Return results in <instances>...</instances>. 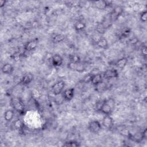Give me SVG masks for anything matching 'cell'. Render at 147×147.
Instances as JSON below:
<instances>
[{"instance_id": "obj_12", "label": "cell", "mask_w": 147, "mask_h": 147, "mask_svg": "<svg viewBox=\"0 0 147 147\" xmlns=\"http://www.w3.org/2000/svg\"><path fill=\"white\" fill-rule=\"evenodd\" d=\"M1 71L3 74L6 75H11L14 71V67L9 63H5L1 67Z\"/></svg>"}, {"instance_id": "obj_10", "label": "cell", "mask_w": 147, "mask_h": 147, "mask_svg": "<svg viewBox=\"0 0 147 147\" xmlns=\"http://www.w3.org/2000/svg\"><path fill=\"white\" fill-rule=\"evenodd\" d=\"M52 65L55 67H60L63 63V59L59 54H55L52 56L51 59Z\"/></svg>"}, {"instance_id": "obj_22", "label": "cell", "mask_w": 147, "mask_h": 147, "mask_svg": "<svg viewBox=\"0 0 147 147\" xmlns=\"http://www.w3.org/2000/svg\"><path fill=\"white\" fill-rule=\"evenodd\" d=\"M106 29L107 28L105 27V26L102 22H99L96 25V30L99 34H103L106 32Z\"/></svg>"}, {"instance_id": "obj_21", "label": "cell", "mask_w": 147, "mask_h": 147, "mask_svg": "<svg viewBox=\"0 0 147 147\" xmlns=\"http://www.w3.org/2000/svg\"><path fill=\"white\" fill-rule=\"evenodd\" d=\"M65 38V36L63 34H55L52 37V41L53 43L57 44L63 42Z\"/></svg>"}, {"instance_id": "obj_24", "label": "cell", "mask_w": 147, "mask_h": 147, "mask_svg": "<svg viewBox=\"0 0 147 147\" xmlns=\"http://www.w3.org/2000/svg\"><path fill=\"white\" fill-rule=\"evenodd\" d=\"M92 75H93V74L89 73L88 74L85 75L83 77V79L82 80V82H83V83H91Z\"/></svg>"}, {"instance_id": "obj_15", "label": "cell", "mask_w": 147, "mask_h": 147, "mask_svg": "<svg viewBox=\"0 0 147 147\" xmlns=\"http://www.w3.org/2000/svg\"><path fill=\"white\" fill-rule=\"evenodd\" d=\"M97 46L102 49H106L109 47V43L106 38L104 37H100L96 41Z\"/></svg>"}, {"instance_id": "obj_2", "label": "cell", "mask_w": 147, "mask_h": 147, "mask_svg": "<svg viewBox=\"0 0 147 147\" xmlns=\"http://www.w3.org/2000/svg\"><path fill=\"white\" fill-rule=\"evenodd\" d=\"M11 106L15 111L20 115H23L25 113V106L22 99L19 97H13L11 99Z\"/></svg>"}, {"instance_id": "obj_3", "label": "cell", "mask_w": 147, "mask_h": 147, "mask_svg": "<svg viewBox=\"0 0 147 147\" xmlns=\"http://www.w3.org/2000/svg\"><path fill=\"white\" fill-rule=\"evenodd\" d=\"M65 86V83L63 80H59L56 82L52 85L51 87V91L52 94L55 95H60L63 91Z\"/></svg>"}, {"instance_id": "obj_29", "label": "cell", "mask_w": 147, "mask_h": 147, "mask_svg": "<svg viewBox=\"0 0 147 147\" xmlns=\"http://www.w3.org/2000/svg\"><path fill=\"white\" fill-rule=\"evenodd\" d=\"M22 55V53L17 52V53H14V54L12 56V57H13V60H14V61H19V60H20V59H21Z\"/></svg>"}, {"instance_id": "obj_8", "label": "cell", "mask_w": 147, "mask_h": 147, "mask_svg": "<svg viewBox=\"0 0 147 147\" xmlns=\"http://www.w3.org/2000/svg\"><path fill=\"white\" fill-rule=\"evenodd\" d=\"M119 76L118 72L115 69H108L103 73V78L106 79H111L113 78H117Z\"/></svg>"}, {"instance_id": "obj_6", "label": "cell", "mask_w": 147, "mask_h": 147, "mask_svg": "<svg viewBox=\"0 0 147 147\" xmlns=\"http://www.w3.org/2000/svg\"><path fill=\"white\" fill-rule=\"evenodd\" d=\"M75 89L74 88H69L63 91L62 98L63 99L67 102L71 101L74 96Z\"/></svg>"}, {"instance_id": "obj_13", "label": "cell", "mask_w": 147, "mask_h": 147, "mask_svg": "<svg viewBox=\"0 0 147 147\" xmlns=\"http://www.w3.org/2000/svg\"><path fill=\"white\" fill-rule=\"evenodd\" d=\"M33 80V75L30 73L25 74L21 78L20 83L23 85L29 84Z\"/></svg>"}, {"instance_id": "obj_16", "label": "cell", "mask_w": 147, "mask_h": 147, "mask_svg": "<svg viewBox=\"0 0 147 147\" xmlns=\"http://www.w3.org/2000/svg\"><path fill=\"white\" fill-rule=\"evenodd\" d=\"M14 115V109H7L4 113L3 118L6 122H10L13 119Z\"/></svg>"}, {"instance_id": "obj_7", "label": "cell", "mask_w": 147, "mask_h": 147, "mask_svg": "<svg viewBox=\"0 0 147 147\" xmlns=\"http://www.w3.org/2000/svg\"><path fill=\"white\" fill-rule=\"evenodd\" d=\"M38 45V40L37 38L29 41L24 45V50L25 52H31L36 49Z\"/></svg>"}, {"instance_id": "obj_20", "label": "cell", "mask_w": 147, "mask_h": 147, "mask_svg": "<svg viewBox=\"0 0 147 147\" xmlns=\"http://www.w3.org/2000/svg\"><path fill=\"white\" fill-rule=\"evenodd\" d=\"M86 25L85 22L81 20L77 21L74 24L75 30L77 32H81L83 30L86 28Z\"/></svg>"}, {"instance_id": "obj_17", "label": "cell", "mask_w": 147, "mask_h": 147, "mask_svg": "<svg viewBox=\"0 0 147 147\" xmlns=\"http://www.w3.org/2000/svg\"><path fill=\"white\" fill-rule=\"evenodd\" d=\"M127 62H128L127 58L125 57H122V58L118 59L115 62V65L118 68H119L121 69H123L126 67V65H127Z\"/></svg>"}, {"instance_id": "obj_5", "label": "cell", "mask_w": 147, "mask_h": 147, "mask_svg": "<svg viewBox=\"0 0 147 147\" xmlns=\"http://www.w3.org/2000/svg\"><path fill=\"white\" fill-rule=\"evenodd\" d=\"M88 129L90 132L94 134H98L101 130L102 125L98 121L92 120L89 122Z\"/></svg>"}, {"instance_id": "obj_18", "label": "cell", "mask_w": 147, "mask_h": 147, "mask_svg": "<svg viewBox=\"0 0 147 147\" xmlns=\"http://www.w3.org/2000/svg\"><path fill=\"white\" fill-rule=\"evenodd\" d=\"M102 75L100 73H97V74H93L91 83H92V85L95 86L97 84L99 83L100 82L103 81V78H102Z\"/></svg>"}, {"instance_id": "obj_31", "label": "cell", "mask_w": 147, "mask_h": 147, "mask_svg": "<svg viewBox=\"0 0 147 147\" xmlns=\"http://www.w3.org/2000/svg\"><path fill=\"white\" fill-rule=\"evenodd\" d=\"M130 42L133 44V45H134L136 44H137L138 42V40L137 38H132L130 40Z\"/></svg>"}, {"instance_id": "obj_1", "label": "cell", "mask_w": 147, "mask_h": 147, "mask_svg": "<svg viewBox=\"0 0 147 147\" xmlns=\"http://www.w3.org/2000/svg\"><path fill=\"white\" fill-rule=\"evenodd\" d=\"M115 107V100L113 98H109L103 100L100 111L104 115H111Z\"/></svg>"}, {"instance_id": "obj_25", "label": "cell", "mask_w": 147, "mask_h": 147, "mask_svg": "<svg viewBox=\"0 0 147 147\" xmlns=\"http://www.w3.org/2000/svg\"><path fill=\"white\" fill-rule=\"evenodd\" d=\"M69 60L71 62H74V63H79L81 62V60L80 57L77 55H72L69 56Z\"/></svg>"}, {"instance_id": "obj_4", "label": "cell", "mask_w": 147, "mask_h": 147, "mask_svg": "<svg viewBox=\"0 0 147 147\" xmlns=\"http://www.w3.org/2000/svg\"><path fill=\"white\" fill-rule=\"evenodd\" d=\"M67 67L71 71L78 72H83L86 70V66L83 63H82V61L79 63L69 61L67 64Z\"/></svg>"}, {"instance_id": "obj_19", "label": "cell", "mask_w": 147, "mask_h": 147, "mask_svg": "<svg viewBox=\"0 0 147 147\" xmlns=\"http://www.w3.org/2000/svg\"><path fill=\"white\" fill-rule=\"evenodd\" d=\"M94 87H95V90L98 93H102L105 92L107 88V86L106 83H105L103 81L94 86Z\"/></svg>"}, {"instance_id": "obj_11", "label": "cell", "mask_w": 147, "mask_h": 147, "mask_svg": "<svg viewBox=\"0 0 147 147\" xmlns=\"http://www.w3.org/2000/svg\"><path fill=\"white\" fill-rule=\"evenodd\" d=\"M123 11V10L121 6H116L111 12L110 16V18L111 19V20H115L122 14Z\"/></svg>"}, {"instance_id": "obj_9", "label": "cell", "mask_w": 147, "mask_h": 147, "mask_svg": "<svg viewBox=\"0 0 147 147\" xmlns=\"http://www.w3.org/2000/svg\"><path fill=\"white\" fill-rule=\"evenodd\" d=\"M102 125L106 128L111 129L114 125L113 118L110 115H105L102 119Z\"/></svg>"}, {"instance_id": "obj_26", "label": "cell", "mask_w": 147, "mask_h": 147, "mask_svg": "<svg viewBox=\"0 0 147 147\" xmlns=\"http://www.w3.org/2000/svg\"><path fill=\"white\" fill-rule=\"evenodd\" d=\"M14 127L17 129H22L23 127V123L20 119L16 120L14 122Z\"/></svg>"}, {"instance_id": "obj_30", "label": "cell", "mask_w": 147, "mask_h": 147, "mask_svg": "<svg viewBox=\"0 0 147 147\" xmlns=\"http://www.w3.org/2000/svg\"><path fill=\"white\" fill-rule=\"evenodd\" d=\"M141 54L144 57H146V55H147V49H146V45H144L142 47L141 49Z\"/></svg>"}, {"instance_id": "obj_14", "label": "cell", "mask_w": 147, "mask_h": 147, "mask_svg": "<svg viewBox=\"0 0 147 147\" xmlns=\"http://www.w3.org/2000/svg\"><path fill=\"white\" fill-rule=\"evenodd\" d=\"M92 3L94 5V6L99 10H104L109 5L107 1L103 0L94 1Z\"/></svg>"}, {"instance_id": "obj_23", "label": "cell", "mask_w": 147, "mask_h": 147, "mask_svg": "<svg viewBox=\"0 0 147 147\" xmlns=\"http://www.w3.org/2000/svg\"><path fill=\"white\" fill-rule=\"evenodd\" d=\"M80 144L75 141H68L64 142L63 146H69V147H78L80 146Z\"/></svg>"}, {"instance_id": "obj_33", "label": "cell", "mask_w": 147, "mask_h": 147, "mask_svg": "<svg viewBox=\"0 0 147 147\" xmlns=\"http://www.w3.org/2000/svg\"><path fill=\"white\" fill-rule=\"evenodd\" d=\"M6 2V1H5V0H1V1H0V7H1V8L5 6Z\"/></svg>"}, {"instance_id": "obj_28", "label": "cell", "mask_w": 147, "mask_h": 147, "mask_svg": "<svg viewBox=\"0 0 147 147\" xmlns=\"http://www.w3.org/2000/svg\"><path fill=\"white\" fill-rule=\"evenodd\" d=\"M130 33H131V30L128 28H126L122 31L121 35L123 37H127L130 35Z\"/></svg>"}, {"instance_id": "obj_32", "label": "cell", "mask_w": 147, "mask_h": 147, "mask_svg": "<svg viewBox=\"0 0 147 147\" xmlns=\"http://www.w3.org/2000/svg\"><path fill=\"white\" fill-rule=\"evenodd\" d=\"M142 133V137H143V139H146V137H147V130L146 129H145L141 133Z\"/></svg>"}, {"instance_id": "obj_27", "label": "cell", "mask_w": 147, "mask_h": 147, "mask_svg": "<svg viewBox=\"0 0 147 147\" xmlns=\"http://www.w3.org/2000/svg\"><path fill=\"white\" fill-rule=\"evenodd\" d=\"M140 19L143 22H145L146 21V20H147V11H146V10L142 11L141 13V14L140 15Z\"/></svg>"}]
</instances>
